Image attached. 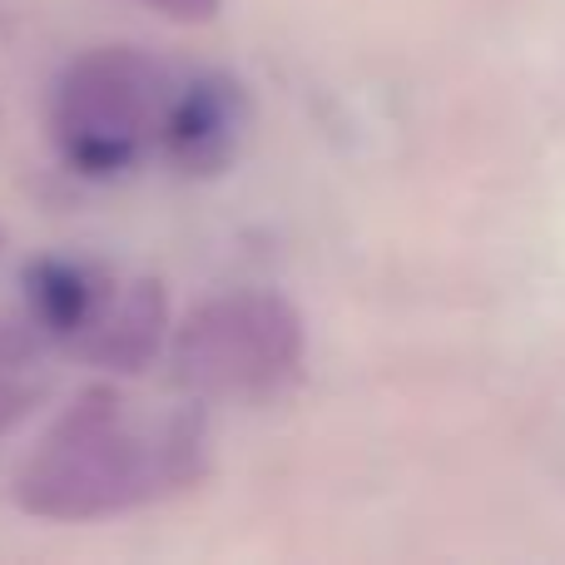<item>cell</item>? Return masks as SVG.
I'll list each match as a JSON object with an SVG mask.
<instances>
[{
	"instance_id": "1",
	"label": "cell",
	"mask_w": 565,
	"mask_h": 565,
	"mask_svg": "<svg viewBox=\"0 0 565 565\" xmlns=\"http://www.w3.org/2000/svg\"><path fill=\"white\" fill-rule=\"evenodd\" d=\"M129 60H89L65 89V135L75 139V154L95 169H109L129 154L139 135V119L145 105L135 95V79H129Z\"/></svg>"
},
{
	"instance_id": "2",
	"label": "cell",
	"mask_w": 565,
	"mask_h": 565,
	"mask_svg": "<svg viewBox=\"0 0 565 565\" xmlns=\"http://www.w3.org/2000/svg\"><path fill=\"white\" fill-rule=\"evenodd\" d=\"M40 302L55 322H75L79 308H85V288H79V274L70 268H45L40 274Z\"/></svg>"
},
{
	"instance_id": "3",
	"label": "cell",
	"mask_w": 565,
	"mask_h": 565,
	"mask_svg": "<svg viewBox=\"0 0 565 565\" xmlns=\"http://www.w3.org/2000/svg\"><path fill=\"white\" fill-rule=\"evenodd\" d=\"M145 6H159L164 15H179V20H199L218 6V0H145Z\"/></svg>"
}]
</instances>
